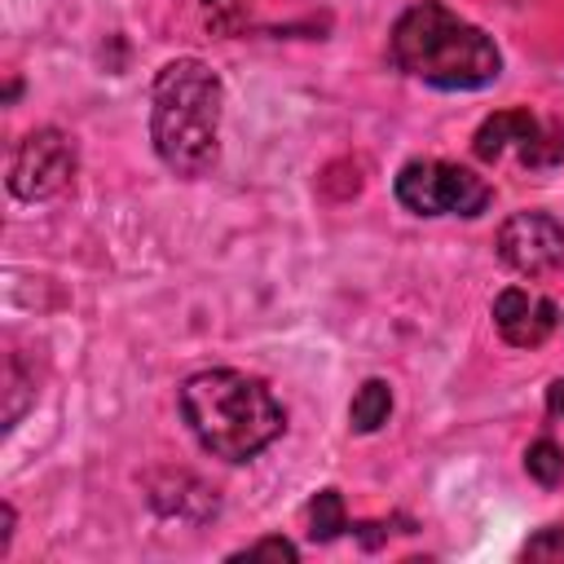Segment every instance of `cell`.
<instances>
[{"instance_id": "1", "label": "cell", "mask_w": 564, "mask_h": 564, "mask_svg": "<svg viewBox=\"0 0 564 564\" xmlns=\"http://www.w3.org/2000/svg\"><path fill=\"white\" fill-rule=\"evenodd\" d=\"M388 62L397 70H405L410 79H423L432 88H485L498 79L502 70V53L498 44L463 22L454 9H445L441 0H419L410 4L392 35H388Z\"/></svg>"}, {"instance_id": "2", "label": "cell", "mask_w": 564, "mask_h": 564, "mask_svg": "<svg viewBox=\"0 0 564 564\" xmlns=\"http://www.w3.org/2000/svg\"><path fill=\"white\" fill-rule=\"evenodd\" d=\"M181 414L198 445L225 463H247L286 427L278 397L242 370H203L181 388Z\"/></svg>"}, {"instance_id": "3", "label": "cell", "mask_w": 564, "mask_h": 564, "mask_svg": "<svg viewBox=\"0 0 564 564\" xmlns=\"http://www.w3.org/2000/svg\"><path fill=\"white\" fill-rule=\"evenodd\" d=\"M220 75L198 57H176L150 88V141L176 176H203L220 154Z\"/></svg>"}, {"instance_id": "4", "label": "cell", "mask_w": 564, "mask_h": 564, "mask_svg": "<svg viewBox=\"0 0 564 564\" xmlns=\"http://www.w3.org/2000/svg\"><path fill=\"white\" fill-rule=\"evenodd\" d=\"M397 203L414 216H480L494 198L489 181L445 159H414L397 172Z\"/></svg>"}, {"instance_id": "5", "label": "cell", "mask_w": 564, "mask_h": 564, "mask_svg": "<svg viewBox=\"0 0 564 564\" xmlns=\"http://www.w3.org/2000/svg\"><path fill=\"white\" fill-rule=\"evenodd\" d=\"M70 176H75V145L57 128L26 132L18 141V150H13V159H9V189L22 203L53 198L57 189H66Z\"/></svg>"}, {"instance_id": "6", "label": "cell", "mask_w": 564, "mask_h": 564, "mask_svg": "<svg viewBox=\"0 0 564 564\" xmlns=\"http://www.w3.org/2000/svg\"><path fill=\"white\" fill-rule=\"evenodd\" d=\"M498 260L524 278L564 269V225L546 212H516L498 229Z\"/></svg>"}, {"instance_id": "7", "label": "cell", "mask_w": 564, "mask_h": 564, "mask_svg": "<svg viewBox=\"0 0 564 564\" xmlns=\"http://www.w3.org/2000/svg\"><path fill=\"white\" fill-rule=\"evenodd\" d=\"M476 159L494 163L502 159L507 150H520V159L529 167H546L555 159H564V141L560 137H546L542 123L529 115V110H498L489 115L480 128H476V141H471Z\"/></svg>"}, {"instance_id": "8", "label": "cell", "mask_w": 564, "mask_h": 564, "mask_svg": "<svg viewBox=\"0 0 564 564\" xmlns=\"http://www.w3.org/2000/svg\"><path fill=\"white\" fill-rule=\"evenodd\" d=\"M494 322H498V330H502L507 344H516V348H538V344L555 330L560 313H555V304H551L546 295H533V291H524V286H507V291H498V300H494Z\"/></svg>"}, {"instance_id": "9", "label": "cell", "mask_w": 564, "mask_h": 564, "mask_svg": "<svg viewBox=\"0 0 564 564\" xmlns=\"http://www.w3.org/2000/svg\"><path fill=\"white\" fill-rule=\"evenodd\" d=\"M150 498H154V507L163 511V516H176V520H207V516H216V494L207 489V485H198L194 476H185V471H176V476H163L154 489H150Z\"/></svg>"}, {"instance_id": "10", "label": "cell", "mask_w": 564, "mask_h": 564, "mask_svg": "<svg viewBox=\"0 0 564 564\" xmlns=\"http://www.w3.org/2000/svg\"><path fill=\"white\" fill-rule=\"evenodd\" d=\"M392 414V388L383 379H366L357 392H352V405H348V423L352 432H379Z\"/></svg>"}, {"instance_id": "11", "label": "cell", "mask_w": 564, "mask_h": 564, "mask_svg": "<svg viewBox=\"0 0 564 564\" xmlns=\"http://www.w3.org/2000/svg\"><path fill=\"white\" fill-rule=\"evenodd\" d=\"M308 533L317 538V542H330V538H339L344 529H348V516H344V498H339V489H322L313 502H308Z\"/></svg>"}, {"instance_id": "12", "label": "cell", "mask_w": 564, "mask_h": 564, "mask_svg": "<svg viewBox=\"0 0 564 564\" xmlns=\"http://www.w3.org/2000/svg\"><path fill=\"white\" fill-rule=\"evenodd\" d=\"M524 471L538 480V485H546V489H555L560 480H564V449L555 445V441H533L529 449H524Z\"/></svg>"}, {"instance_id": "13", "label": "cell", "mask_w": 564, "mask_h": 564, "mask_svg": "<svg viewBox=\"0 0 564 564\" xmlns=\"http://www.w3.org/2000/svg\"><path fill=\"white\" fill-rule=\"evenodd\" d=\"M247 9H251V0H203V18L216 35H234L247 22Z\"/></svg>"}, {"instance_id": "14", "label": "cell", "mask_w": 564, "mask_h": 564, "mask_svg": "<svg viewBox=\"0 0 564 564\" xmlns=\"http://www.w3.org/2000/svg\"><path fill=\"white\" fill-rule=\"evenodd\" d=\"M26 401H31V383L22 379L18 357H9V366H4V427H13V423L22 419Z\"/></svg>"}, {"instance_id": "15", "label": "cell", "mask_w": 564, "mask_h": 564, "mask_svg": "<svg viewBox=\"0 0 564 564\" xmlns=\"http://www.w3.org/2000/svg\"><path fill=\"white\" fill-rule=\"evenodd\" d=\"M234 560H300V546L286 538H260V542L234 551Z\"/></svg>"}, {"instance_id": "16", "label": "cell", "mask_w": 564, "mask_h": 564, "mask_svg": "<svg viewBox=\"0 0 564 564\" xmlns=\"http://www.w3.org/2000/svg\"><path fill=\"white\" fill-rule=\"evenodd\" d=\"M524 555L529 560H546V564H564V529H542L538 538H529Z\"/></svg>"}, {"instance_id": "17", "label": "cell", "mask_w": 564, "mask_h": 564, "mask_svg": "<svg viewBox=\"0 0 564 564\" xmlns=\"http://www.w3.org/2000/svg\"><path fill=\"white\" fill-rule=\"evenodd\" d=\"M9 538H13V507L4 502V507H0V555L9 551Z\"/></svg>"}, {"instance_id": "18", "label": "cell", "mask_w": 564, "mask_h": 564, "mask_svg": "<svg viewBox=\"0 0 564 564\" xmlns=\"http://www.w3.org/2000/svg\"><path fill=\"white\" fill-rule=\"evenodd\" d=\"M546 405H551V414H564V379H555L546 388Z\"/></svg>"}]
</instances>
